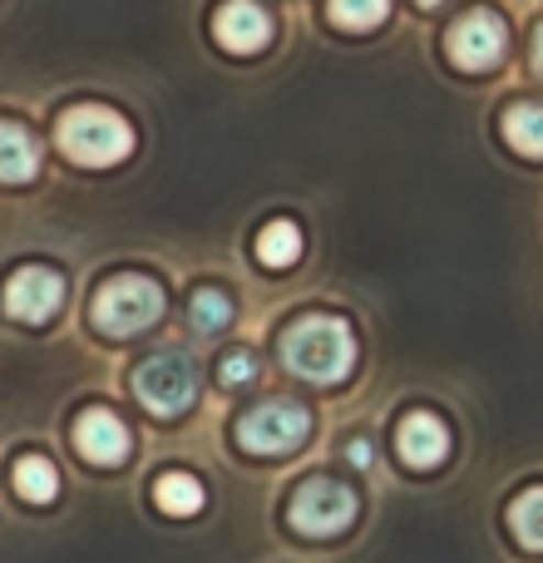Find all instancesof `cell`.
<instances>
[{
    "instance_id": "cell-1",
    "label": "cell",
    "mask_w": 543,
    "mask_h": 563,
    "mask_svg": "<svg viewBox=\"0 0 543 563\" xmlns=\"http://www.w3.org/2000/svg\"><path fill=\"white\" fill-rule=\"evenodd\" d=\"M281 361L287 371L317 380V386H331V380L351 376L356 366V336L341 317H301L281 331Z\"/></svg>"
},
{
    "instance_id": "cell-2",
    "label": "cell",
    "mask_w": 543,
    "mask_h": 563,
    "mask_svg": "<svg viewBox=\"0 0 543 563\" xmlns=\"http://www.w3.org/2000/svg\"><path fill=\"white\" fill-rule=\"evenodd\" d=\"M55 139H59V148L85 168H109V164H119V158H129V148H134V129L124 124V114H114V109H104V104L65 109Z\"/></svg>"
},
{
    "instance_id": "cell-3",
    "label": "cell",
    "mask_w": 543,
    "mask_h": 563,
    "mask_svg": "<svg viewBox=\"0 0 543 563\" xmlns=\"http://www.w3.org/2000/svg\"><path fill=\"white\" fill-rule=\"evenodd\" d=\"M164 317V287L154 277H114L95 297V327L109 336H134Z\"/></svg>"
},
{
    "instance_id": "cell-4",
    "label": "cell",
    "mask_w": 543,
    "mask_h": 563,
    "mask_svg": "<svg viewBox=\"0 0 543 563\" xmlns=\"http://www.w3.org/2000/svg\"><path fill=\"white\" fill-rule=\"evenodd\" d=\"M134 396L144 400L154 416H184L198 400V366L178 351H164V356H148L144 366L134 371Z\"/></svg>"
},
{
    "instance_id": "cell-5",
    "label": "cell",
    "mask_w": 543,
    "mask_h": 563,
    "mask_svg": "<svg viewBox=\"0 0 543 563\" xmlns=\"http://www.w3.org/2000/svg\"><path fill=\"white\" fill-rule=\"evenodd\" d=\"M287 515H291V529H297V534L331 539V534H341V529H351V519H356V495H351L346 485H336V479L317 475L291 495Z\"/></svg>"
},
{
    "instance_id": "cell-6",
    "label": "cell",
    "mask_w": 543,
    "mask_h": 563,
    "mask_svg": "<svg viewBox=\"0 0 543 563\" xmlns=\"http://www.w3.org/2000/svg\"><path fill=\"white\" fill-rule=\"evenodd\" d=\"M307 435H311V416L307 406H291V400H267V406L247 410L237 420V440H243L247 455H287Z\"/></svg>"
},
{
    "instance_id": "cell-7",
    "label": "cell",
    "mask_w": 543,
    "mask_h": 563,
    "mask_svg": "<svg viewBox=\"0 0 543 563\" xmlns=\"http://www.w3.org/2000/svg\"><path fill=\"white\" fill-rule=\"evenodd\" d=\"M5 311L15 321H49L59 311V301H65V277L55 273V267H20L15 277L5 282Z\"/></svg>"
},
{
    "instance_id": "cell-8",
    "label": "cell",
    "mask_w": 543,
    "mask_h": 563,
    "mask_svg": "<svg viewBox=\"0 0 543 563\" xmlns=\"http://www.w3.org/2000/svg\"><path fill=\"white\" fill-rule=\"evenodd\" d=\"M505 49H509V30L489 10H475V15H465L450 30V59L459 69H489L505 59Z\"/></svg>"
},
{
    "instance_id": "cell-9",
    "label": "cell",
    "mask_w": 543,
    "mask_h": 563,
    "mask_svg": "<svg viewBox=\"0 0 543 563\" xmlns=\"http://www.w3.org/2000/svg\"><path fill=\"white\" fill-rule=\"evenodd\" d=\"M129 426L104 406H89L85 416L75 420V450L89 460V465H124L129 460Z\"/></svg>"
},
{
    "instance_id": "cell-10",
    "label": "cell",
    "mask_w": 543,
    "mask_h": 563,
    "mask_svg": "<svg viewBox=\"0 0 543 563\" xmlns=\"http://www.w3.org/2000/svg\"><path fill=\"white\" fill-rule=\"evenodd\" d=\"M396 450L410 470H435L450 455V426L435 410H410L396 430Z\"/></svg>"
},
{
    "instance_id": "cell-11",
    "label": "cell",
    "mask_w": 543,
    "mask_h": 563,
    "mask_svg": "<svg viewBox=\"0 0 543 563\" xmlns=\"http://www.w3.org/2000/svg\"><path fill=\"white\" fill-rule=\"evenodd\" d=\"M213 30L228 49H237V55H253V49H263L272 40V20L257 0H228V5L218 10Z\"/></svg>"
},
{
    "instance_id": "cell-12",
    "label": "cell",
    "mask_w": 543,
    "mask_h": 563,
    "mask_svg": "<svg viewBox=\"0 0 543 563\" xmlns=\"http://www.w3.org/2000/svg\"><path fill=\"white\" fill-rule=\"evenodd\" d=\"M40 168V144L25 124L0 119V184H25Z\"/></svg>"
},
{
    "instance_id": "cell-13",
    "label": "cell",
    "mask_w": 543,
    "mask_h": 563,
    "mask_svg": "<svg viewBox=\"0 0 543 563\" xmlns=\"http://www.w3.org/2000/svg\"><path fill=\"white\" fill-rule=\"evenodd\" d=\"M154 499H158V509L164 515H198L203 509V485H198L188 470H168V475H158V485H154Z\"/></svg>"
},
{
    "instance_id": "cell-14",
    "label": "cell",
    "mask_w": 543,
    "mask_h": 563,
    "mask_svg": "<svg viewBox=\"0 0 543 563\" xmlns=\"http://www.w3.org/2000/svg\"><path fill=\"white\" fill-rule=\"evenodd\" d=\"M15 489H20V499H30V505H49V499L59 495V470L49 465L45 455L15 460Z\"/></svg>"
},
{
    "instance_id": "cell-15",
    "label": "cell",
    "mask_w": 543,
    "mask_h": 563,
    "mask_svg": "<svg viewBox=\"0 0 543 563\" xmlns=\"http://www.w3.org/2000/svg\"><path fill=\"white\" fill-rule=\"evenodd\" d=\"M505 139L529 158H543V104H509Z\"/></svg>"
},
{
    "instance_id": "cell-16",
    "label": "cell",
    "mask_w": 543,
    "mask_h": 563,
    "mask_svg": "<svg viewBox=\"0 0 543 563\" xmlns=\"http://www.w3.org/2000/svg\"><path fill=\"white\" fill-rule=\"evenodd\" d=\"M257 257H263V267H291L301 257V228L287 223V218L267 223L257 233Z\"/></svg>"
},
{
    "instance_id": "cell-17",
    "label": "cell",
    "mask_w": 543,
    "mask_h": 563,
    "mask_svg": "<svg viewBox=\"0 0 543 563\" xmlns=\"http://www.w3.org/2000/svg\"><path fill=\"white\" fill-rule=\"evenodd\" d=\"M509 529L524 549H543V485L524 489V495L509 505Z\"/></svg>"
},
{
    "instance_id": "cell-18",
    "label": "cell",
    "mask_w": 543,
    "mask_h": 563,
    "mask_svg": "<svg viewBox=\"0 0 543 563\" xmlns=\"http://www.w3.org/2000/svg\"><path fill=\"white\" fill-rule=\"evenodd\" d=\"M326 15L341 30H376L390 15V0H326Z\"/></svg>"
},
{
    "instance_id": "cell-19",
    "label": "cell",
    "mask_w": 543,
    "mask_h": 563,
    "mask_svg": "<svg viewBox=\"0 0 543 563\" xmlns=\"http://www.w3.org/2000/svg\"><path fill=\"white\" fill-rule=\"evenodd\" d=\"M188 317H193L198 331H218L233 321V301H228L218 287H203V291H193V301H188Z\"/></svg>"
},
{
    "instance_id": "cell-20",
    "label": "cell",
    "mask_w": 543,
    "mask_h": 563,
    "mask_svg": "<svg viewBox=\"0 0 543 563\" xmlns=\"http://www.w3.org/2000/svg\"><path fill=\"white\" fill-rule=\"evenodd\" d=\"M253 376H257V356H253V351H228V356L218 361V380H223V386H247Z\"/></svg>"
},
{
    "instance_id": "cell-21",
    "label": "cell",
    "mask_w": 543,
    "mask_h": 563,
    "mask_svg": "<svg viewBox=\"0 0 543 563\" xmlns=\"http://www.w3.org/2000/svg\"><path fill=\"white\" fill-rule=\"evenodd\" d=\"M346 455H351V465H370V445H366V440H351Z\"/></svg>"
},
{
    "instance_id": "cell-22",
    "label": "cell",
    "mask_w": 543,
    "mask_h": 563,
    "mask_svg": "<svg viewBox=\"0 0 543 563\" xmlns=\"http://www.w3.org/2000/svg\"><path fill=\"white\" fill-rule=\"evenodd\" d=\"M534 65H539V75H543V25L534 30Z\"/></svg>"
},
{
    "instance_id": "cell-23",
    "label": "cell",
    "mask_w": 543,
    "mask_h": 563,
    "mask_svg": "<svg viewBox=\"0 0 543 563\" xmlns=\"http://www.w3.org/2000/svg\"><path fill=\"white\" fill-rule=\"evenodd\" d=\"M420 5H440V0H420Z\"/></svg>"
}]
</instances>
